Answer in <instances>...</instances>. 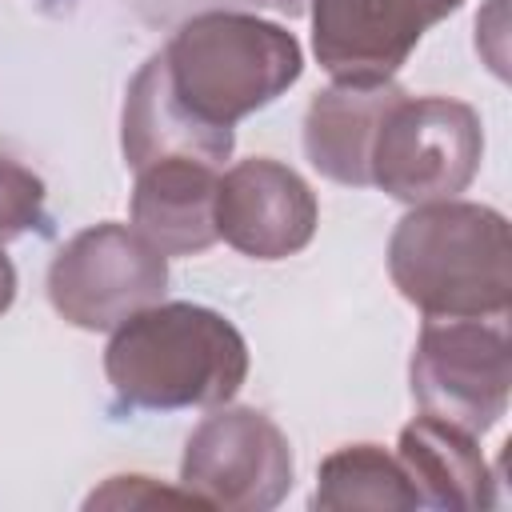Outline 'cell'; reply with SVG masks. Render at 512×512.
I'll return each mask as SVG.
<instances>
[{
    "label": "cell",
    "instance_id": "cell-6",
    "mask_svg": "<svg viewBox=\"0 0 512 512\" xmlns=\"http://www.w3.org/2000/svg\"><path fill=\"white\" fill-rule=\"evenodd\" d=\"M168 256L136 228L96 224L76 232L48 268L52 308L88 332H108L132 312L164 300Z\"/></svg>",
    "mask_w": 512,
    "mask_h": 512
},
{
    "label": "cell",
    "instance_id": "cell-15",
    "mask_svg": "<svg viewBox=\"0 0 512 512\" xmlns=\"http://www.w3.org/2000/svg\"><path fill=\"white\" fill-rule=\"evenodd\" d=\"M44 220V180L24 164L0 156V244L40 228Z\"/></svg>",
    "mask_w": 512,
    "mask_h": 512
},
{
    "label": "cell",
    "instance_id": "cell-2",
    "mask_svg": "<svg viewBox=\"0 0 512 512\" xmlns=\"http://www.w3.org/2000/svg\"><path fill=\"white\" fill-rule=\"evenodd\" d=\"M388 272L400 296L424 316H508V220L488 204H468L456 196L416 204L388 240Z\"/></svg>",
    "mask_w": 512,
    "mask_h": 512
},
{
    "label": "cell",
    "instance_id": "cell-9",
    "mask_svg": "<svg viewBox=\"0 0 512 512\" xmlns=\"http://www.w3.org/2000/svg\"><path fill=\"white\" fill-rule=\"evenodd\" d=\"M316 196L280 160L252 156L216 184V236L252 260H284L316 236Z\"/></svg>",
    "mask_w": 512,
    "mask_h": 512
},
{
    "label": "cell",
    "instance_id": "cell-12",
    "mask_svg": "<svg viewBox=\"0 0 512 512\" xmlns=\"http://www.w3.org/2000/svg\"><path fill=\"white\" fill-rule=\"evenodd\" d=\"M404 92L388 84H332L312 96L304 116V152L312 168L336 184H372V144L384 112Z\"/></svg>",
    "mask_w": 512,
    "mask_h": 512
},
{
    "label": "cell",
    "instance_id": "cell-1",
    "mask_svg": "<svg viewBox=\"0 0 512 512\" xmlns=\"http://www.w3.org/2000/svg\"><path fill=\"white\" fill-rule=\"evenodd\" d=\"M104 376L132 408H216L248 376V344L232 320L204 304L156 300L112 328Z\"/></svg>",
    "mask_w": 512,
    "mask_h": 512
},
{
    "label": "cell",
    "instance_id": "cell-16",
    "mask_svg": "<svg viewBox=\"0 0 512 512\" xmlns=\"http://www.w3.org/2000/svg\"><path fill=\"white\" fill-rule=\"evenodd\" d=\"M140 508V504H196L184 488H160L148 476H112L100 492L88 496V508ZM200 508V504H196Z\"/></svg>",
    "mask_w": 512,
    "mask_h": 512
},
{
    "label": "cell",
    "instance_id": "cell-13",
    "mask_svg": "<svg viewBox=\"0 0 512 512\" xmlns=\"http://www.w3.org/2000/svg\"><path fill=\"white\" fill-rule=\"evenodd\" d=\"M400 464L420 496V508H492V472L476 448V436L436 416H416L400 428Z\"/></svg>",
    "mask_w": 512,
    "mask_h": 512
},
{
    "label": "cell",
    "instance_id": "cell-4",
    "mask_svg": "<svg viewBox=\"0 0 512 512\" xmlns=\"http://www.w3.org/2000/svg\"><path fill=\"white\" fill-rule=\"evenodd\" d=\"M484 156L480 116L448 96H400L372 144V184L404 204L452 200Z\"/></svg>",
    "mask_w": 512,
    "mask_h": 512
},
{
    "label": "cell",
    "instance_id": "cell-5",
    "mask_svg": "<svg viewBox=\"0 0 512 512\" xmlns=\"http://www.w3.org/2000/svg\"><path fill=\"white\" fill-rule=\"evenodd\" d=\"M508 392L512 348L504 316H428L412 352V396L424 416L480 436L508 412Z\"/></svg>",
    "mask_w": 512,
    "mask_h": 512
},
{
    "label": "cell",
    "instance_id": "cell-17",
    "mask_svg": "<svg viewBox=\"0 0 512 512\" xmlns=\"http://www.w3.org/2000/svg\"><path fill=\"white\" fill-rule=\"evenodd\" d=\"M12 300H16V268H12V260L0 252V316L12 308Z\"/></svg>",
    "mask_w": 512,
    "mask_h": 512
},
{
    "label": "cell",
    "instance_id": "cell-14",
    "mask_svg": "<svg viewBox=\"0 0 512 512\" xmlns=\"http://www.w3.org/2000/svg\"><path fill=\"white\" fill-rule=\"evenodd\" d=\"M316 508L348 512V508H420V496L400 464V456L384 452L380 444H348L324 456L316 472Z\"/></svg>",
    "mask_w": 512,
    "mask_h": 512
},
{
    "label": "cell",
    "instance_id": "cell-10",
    "mask_svg": "<svg viewBox=\"0 0 512 512\" xmlns=\"http://www.w3.org/2000/svg\"><path fill=\"white\" fill-rule=\"evenodd\" d=\"M120 140H124V160L132 168H148L156 160H200L216 168L232 152V128L204 124L176 96L160 52L128 84Z\"/></svg>",
    "mask_w": 512,
    "mask_h": 512
},
{
    "label": "cell",
    "instance_id": "cell-3",
    "mask_svg": "<svg viewBox=\"0 0 512 512\" xmlns=\"http://www.w3.org/2000/svg\"><path fill=\"white\" fill-rule=\"evenodd\" d=\"M160 56L176 96L212 128H232L272 104L304 72L296 36L244 12H200L184 20Z\"/></svg>",
    "mask_w": 512,
    "mask_h": 512
},
{
    "label": "cell",
    "instance_id": "cell-7",
    "mask_svg": "<svg viewBox=\"0 0 512 512\" xmlns=\"http://www.w3.org/2000/svg\"><path fill=\"white\" fill-rule=\"evenodd\" d=\"M180 488L200 508L268 512L292 488L288 436L256 408H224L188 436Z\"/></svg>",
    "mask_w": 512,
    "mask_h": 512
},
{
    "label": "cell",
    "instance_id": "cell-8",
    "mask_svg": "<svg viewBox=\"0 0 512 512\" xmlns=\"http://www.w3.org/2000/svg\"><path fill=\"white\" fill-rule=\"evenodd\" d=\"M464 0H312V52L336 84H388Z\"/></svg>",
    "mask_w": 512,
    "mask_h": 512
},
{
    "label": "cell",
    "instance_id": "cell-11",
    "mask_svg": "<svg viewBox=\"0 0 512 512\" xmlns=\"http://www.w3.org/2000/svg\"><path fill=\"white\" fill-rule=\"evenodd\" d=\"M216 168L200 160H156L136 168L132 224L164 256H192L216 236Z\"/></svg>",
    "mask_w": 512,
    "mask_h": 512
}]
</instances>
